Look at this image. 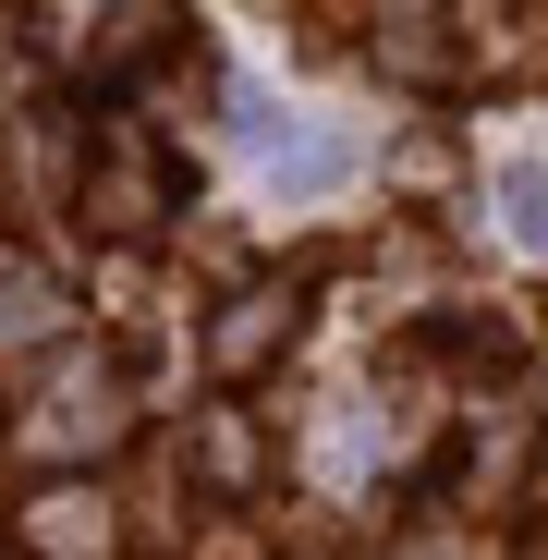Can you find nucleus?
<instances>
[{"label":"nucleus","mask_w":548,"mask_h":560,"mask_svg":"<svg viewBox=\"0 0 548 560\" xmlns=\"http://www.w3.org/2000/svg\"><path fill=\"white\" fill-rule=\"evenodd\" d=\"M268 305H281V293H256V317H232V329H220V365H232V378H244V365L268 353V329H281V317H268Z\"/></svg>","instance_id":"2"},{"label":"nucleus","mask_w":548,"mask_h":560,"mask_svg":"<svg viewBox=\"0 0 548 560\" xmlns=\"http://www.w3.org/2000/svg\"><path fill=\"white\" fill-rule=\"evenodd\" d=\"M500 196H512V244H536V256H548V171L524 159V171L500 183Z\"/></svg>","instance_id":"1"}]
</instances>
